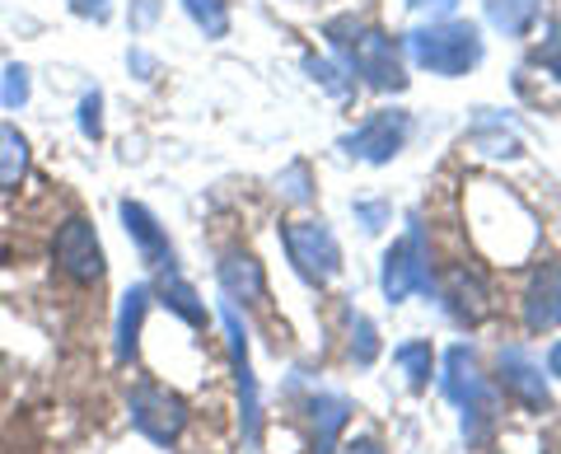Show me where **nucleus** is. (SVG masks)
<instances>
[{
  "label": "nucleus",
  "mask_w": 561,
  "mask_h": 454,
  "mask_svg": "<svg viewBox=\"0 0 561 454\" xmlns=\"http://www.w3.org/2000/svg\"><path fill=\"white\" fill-rule=\"evenodd\" d=\"M408 52L421 71L431 76H463L482 61V33L472 24L459 20H445V24H431V29H416L408 33Z\"/></svg>",
  "instance_id": "nucleus-1"
},
{
  "label": "nucleus",
  "mask_w": 561,
  "mask_h": 454,
  "mask_svg": "<svg viewBox=\"0 0 561 454\" xmlns=\"http://www.w3.org/2000/svg\"><path fill=\"white\" fill-rule=\"evenodd\" d=\"M328 38H332V47L346 52L351 66H356V76L365 84H375V90H402V84H408V76H402V61H398V47H393L389 33L360 29L356 20H332Z\"/></svg>",
  "instance_id": "nucleus-2"
},
{
  "label": "nucleus",
  "mask_w": 561,
  "mask_h": 454,
  "mask_svg": "<svg viewBox=\"0 0 561 454\" xmlns=\"http://www.w3.org/2000/svg\"><path fill=\"white\" fill-rule=\"evenodd\" d=\"M280 239H286V253L305 282L328 286L342 276V243L323 220H290L286 230H280Z\"/></svg>",
  "instance_id": "nucleus-3"
},
{
  "label": "nucleus",
  "mask_w": 561,
  "mask_h": 454,
  "mask_svg": "<svg viewBox=\"0 0 561 454\" xmlns=\"http://www.w3.org/2000/svg\"><path fill=\"white\" fill-rule=\"evenodd\" d=\"M131 427L154 445H173L187 427V404L164 384H136L131 389Z\"/></svg>",
  "instance_id": "nucleus-4"
},
{
  "label": "nucleus",
  "mask_w": 561,
  "mask_h": 454,
  "mask_svg": "<svg viewBox=\"0 0 561 454\" xmlns=\"http://www.w3.org/2000/svg\"><path fill=\"white\" fill-rule=\"evenodd\" d=\"M379 286H383V295H389L393 305L431 286V272H426V235H421V225H416V220H412V230L402 235L389 253H383Z\"/></svg>",
  "instance_id": "nucleus-5"
},
{
  "label": "nucleus",
  "mask_w": 561,
  "mask_h": 454,
  "mask_svg": "<svg viewBox=\"0 0 561 454\" xmlns=\"http://www.w3.org/2000/svg\"><path fill=\"white\" fill-rule=\"evenodd\" d=\"M51 258H57V268L80 286H94L103 276V243H99L94 225L84 216H70L57 230V239H51Z\"/></svg>",
  "instance_id": "nucleus-6"
},
{
  "label": "nucleus",
  "mask_w": 561,
  "mask_h": 454,
  "mask_svg": "<svg viewBox=\"0 0 561 454\" xmlns=\"http://www.w3.org/2000/svg\"><path fill=\"white\" fill-rule=\"evenodd\" d=\"M408 132H412V117L408 113H375L360 132L346 136V150L356 155V160L389 164L393 155L402 150V141H408Z\"/></svg>",
  "instance_id": "nucleus-7"
},
{
  "label": "nucleus",
  "mask_w": 561,
  "mask_h": 454,
  "mask_svg": "<svg viewBox=\"0 0 561 454\" xmlns=\"http://www.w3.org/2000/svg\"><path fill=\"white\" fill-rule=\"evenodd\" d=\"M501 384H505V394L519 398L529 412H548L552 408V394H548V379H542L538 365L524 356V352H501Z\"/></svg>",
  "instance_id": "nucleus-8"
},
{
  "label": "nucleus",
  "mask_w": 561,
  "mask_h": 454,
  "mask_svg": "<svg viewBox=\"0 0 561 454\" xmlns=\"http://www.w3.org/2000/svg\"><path fill=\"white\" fill-rule=\"evenodd\" d=\"M445 305L449 314L459 324H482L486 314H491V286L482 282V272H472V268H454L445 276Z\"/></svg>",
  "instance_id": "nucleus-9"
},
{
  "label": "nucleus",
  "mask_w": 561,
  "mask_h": 454,
  "mask_svg": "<svg viewBox=\"0 0 561 454\" xmlns=\"http://www.w3.org/2000/svg\"><path fill=\"white\" fill-rule=\"evenodd\" d=\"M122 225H127V235L136 243L140 263L146 268H173V249H169V235L160 230V220H154L140 202H122Z\"/></svg>",
  "instance_id": "nucleus-10"
},
{
  "label": "nucleus",
  "mask_w": 561,
  "mask_h": 454,
  "mask_svg": "<svg viewBox=\"0 0 561 454\" xmlns=\"http://www.w3.org/2000/svg\"><path fill=\"white\" fill-rule=\"evenodd\" d=\"M225 333H230L234 379H239V398H243V435H249V445H257V379H253V361H249V338H243L234 309H225Z\"/></svg>",
  "instance_id": "nucleus-11"
},
{
  "label": "nucleus",
  "mask_w": 561,
  "mask_h": 454,
  "mask_svg": "<svg viewBox=\"0 0 561 454\" xmlns=\"http://www.w3.org/2000/svg\"><path fill=\"white\" fill-rule=\"evenodd\" d=\"M524 324L529 333H548V328H561V263L542 268L529 286V300H524Z\"/></svg>",
  "instance_id": "nucleus-12"
},
{
  "label": "nucleus",
  "mask_w": 561,
  "mask_h": 454,
  "mask_svg": "<svg viewBox=\"0 0 561 454\" xmlns=\"http://www.w3.org/2000/svg\"><path fill=\"white\" fill-rule=\"evenodd\" d=\"M220 286L230 300H243V305H257L267 295V272L253 253H225L220 263Z\"/></svg>",
  "instance_id": "nucleus-13"
},
{
  "label": "nucleus",
  "mask_w": 561,
  "mask_h": 454,
  "mask_svg": "<svg viewBox=\"0 0 561 454\" xmlns=\"http://www.w3.org/2000/svg\"><path fill=\"white\" fill-rule=\"evenodd\" d=\"M440 389H445V394H449L459 408L478 404V398L486 394V384H482V375H478V361H472L468 347H449V352H445V375H440Z\"/></svg>",
  "instance_id": "nucleus-14"
},
{
  "label": "nucleus",
  "mask_w": 561,
  "mask_h": 454,
  "mask_svg": "<svg viewBox=\"0 0 561 454\" xmlns=\"http://www.w3.org/2000/svg\"><path fill=\"white\" fill-rule=\"evenodd\" d=\"M309 417H313V454H332L342 427L351 422V404L342 394H319L309 404Z\"/></svg>",
  "instance_id": "nucleus-15"
},
{
  "label": "nucleus",
  "mask_w": 561,
  "mask_h": 454,
  "mask_svg": "<svg viewBox=\"0 0 561 454\" xmlns=\"http://www.w3.org/2000/svg\"><path fill=\"white\" fill-rule=\"evenodd\" d=\"M150 286H131L122 295V309H117V356L131 361L136 347H140V324H146V309H150Z\"/></svg>",
  "instance_id": "nucleus-16"
},
{
  "label": "nucleus",
  "mask_w": 561,
  "mask_h": 454,
  "mask_svg": "<svg viewBox=\"0 0 561 454\" xmlns=\"http://www.w3.org/2000/svg\"><path fill=\"white\" fill-rule=\"evenodd\" d=\"M28 179V141L20 127L0 122V192H14Z\"/></svg>",
  "instance_id": "nucleus-17"
},
{
  "label": "nucleus",
  "mask_w": 561,
  "mask_h": 454,
  "mask_svg": "<svg viewBox=\"0 0 561 454\" xmlns=\"http://www.w3.org/2000/svg\"><path fill=\"white\" fill-rule=\"evenodd\" d=\"M154 295H160V305L179 314L183 324H192V328H206V305H202V295L192 291V286L183 282V276L173 272V268H169V276L160 282V291H154Z\"/></svg>",
  "instance_id": "nucleus-18"
},
{
  "label": "nucleus",
  "mask_w": 561,
  "mask_h": 454,
  "mask_svg": "<svg viewBox=\"0 0 561 454\" xmlns=\"http://www.w3.org/2000/svg\"><path fill=\"white\" fill-rule=\"evenodd\" d=\"M486 20L501 33H524L538 20V0H486Z\"/></svg>",
  "instance_id": "nucleus-19"
},
{
  "label": "nucleus",
  "mask_w": 561,
  "mask_h": 454,
  "mask_svg": "<svg viewBox=\"0 0 561 454\" xmlns=\"http://www.w3.org/2000/svg\"><path fill=\"white\" fill-rule=\"evenodd\" d=\"M183 10L192 14V24H197L206 38H225V33H230V10H225V0H183Z\"/></svg>",
  "instance_id": "nucleus-20"
},
{
  "label": "nucleus",
  "mask_w": 561,
  "mask_h": 454,
  "mask_svg": "<svg viewBox=\"0 0 561 454\" xmlns=\"http://www.w3.org/2000/svg\"><path fill=\"white\" fill-rule=\"evenodd\" d=\"M393 361L408 371L412 389H426V384H431V342H402L393 352Z\"/></svg>",
  "instance_id": "nucleus-21"
},
{
  "label": "nucleus",
  "mask_w": 561,
  "mask_h": 454,
  "mask_svg": "<svg viewBox=\"0 0 561 454\" xmlns=\"http://www.w3.org/2000/svg\"><path fill=\"white\" fill-rule=\"evenodd\" d=\"M375 356H379V333H375V324L365 319V314H356V319H351V361L370 365Z\"/></svg>",
  "instance_id": "nucleus-22"
},
{
  "label": "nucleus",
  "mask_w": 561,
  "mask_h": 454,
  "mask_svg": "<svg viewBox=\"0 0 561 454\" xmlns=\"http://www.w3.org/2000/svg\"><path fill=\"white\" fill-rule=\"evenodd\" d=\"M472 146H478L482 155H491V160H511V155H519V136L515 132H472Z\"/></svg>",
  "instance_id": "nucleus-23"
},
{
  "label": "nucleus",
  "mask_w": 561,
  "mask_h": 454,
  "mask_svg": "<svg viewBox=\"0 0 561 454\" xmlns=\"http://www.w3.org/2000/svg\"><path fill=\"white\" fill-rule=\"evenodd\" d=\"M280 197H286V202H309V197H313L309 169H305V164H290L286 173H280Z\"/></svg>",
  "instance_id": "nucleus-24"
},
{
  "label": "nucleus",
  "mask_w": 561,
  "mask_h": 454,
  "mask_svg": "<svg viewBox=\"0 0 561 454\" xmlns=\"http://www.w3.org/2000/svg\"><path fill=\"white\" fill-rule=\"evenodd\" d=\"M0 99H5V109H24L28 103V71L24 66H10L5 71V90H0Z\"/></svg>",
  "instance_id": "nucleus-25"
},
{
  "label": "nucleus",
  "mask_w": 561,
  "mask_h": 454,
  "mask_svg": "<svg viewBox=\"0 0 561 454\" xmlns=\"http://www.w3.org/2000/svg\"><path fill=\"white\" fill-rule=\"evenodd\" d=\"M538 66H542L548 76L561 80V24H552V29H548V38L538 43Z\"/></svg>",
  "instance_id": "nucleus-26"
},
{
  "label": "nucleus",
  "mask_w": 561,
  "mask_h": 454,
  "mask_svg": "<svg viewBox=\"0 0 561 454\" xmlns=\"http://www.w3.org/2000/svg\"><path fill=\"white\" fill-rule=\"evenodd\" d=\"M305 71H309L313 80H319L323 90H332V94H346V90H351V84L342 80V71H337V66H332V61H319V57H309V61H305Z\"/></svg>",
  "instance_id": "nucleus-27"
},
{
  "label": "nucleus",
  "mask_w": 561,
  "mask_h": 454,
  "mask_svg": "<svg viewBox=\"0 0 561 454\" xmlns=\"http://www.w3.org/2000/svg\"><path fill=\"white\" fill-rule=\"evenodd\" d=\"M99 109H103V99H99V94H84V103H80V132L90 136V141H99V136H103V117H99Z\"/></svg>",
  "instance_id": "nucleus-28"
},
{
  "label": "nucleus",
  "mask_w": 561,
  "mask_h": 454,
  "mask_svg": "<svg viewBox=\"0 0 561 454\" xmlns=\"http://www.w3.org/2000/svg\"><path fill=\"white\" fill-rule=\"evenodd\" d=\"M356 220L375 235V230H383V220H389V206H379V202H356Z\"/></svg>",
  "instance_id": "nucleus-29"
},
{
  "label": "nucleus",
  "mask_w": 561,
  "mask_h": 454,
  "mask_svg": "<svg viewBox=\"0 0 561 454\" xmlns=\"http://www.w3.org/2000/svg\"><path fill=\"white\" fill-rule=\"evenodd\" d=\"M70 10L84 20H108V0H70Z\"/></svg>",
  "instance_id": "nucleus-30"
},
{
  "label": "nucleus",
  "mask_w": 561,
  "mask_h": 454,
  "mask_svg": "<svg viewBox=\"0 0 561 454\" xmlns=\"http://www.w3.org/2000/svg\"><path fill=\"white\" fill-rule=\"evenodd\" d=\"M412 10H431V14H449L454 5H459V0H408Z\"/></svg>",
  "instance_id": "nucleus-31"
},
{
  "label": "nucleus",
  "mask_w": 561,
  "mask_h": 454,
  "mask_svg": "<svg viewBox=\"0 0 561 454\" xmlns=\"http://www.w3.org/2000/svg\"><path fill=\"white\" fill-rule=\"evenodd\" d=\"M346 454H383V450H379V441H370V435H360V441L346 445Z\"/></svg>",
  "instance_id": "nucleus-32"
},
{
  "label": "nucleus",
  "mask_w": 561,
  "mask_h": 454,
  "mask_svg": "<svg viewBox=\"0 0 561 454\" xmlns=\"http://www.w3.org/2000/svg\"><path fill=\"white\" fill-rule=\"evenodd\" d=\"M548 371H552V375L561 379V342H557V347H552V352H548Z\"/></svg>",
  "instance_id": "nucleus-33"
}]
</instances>
